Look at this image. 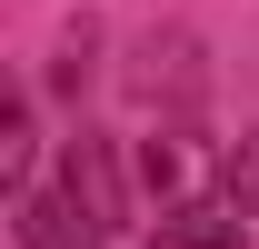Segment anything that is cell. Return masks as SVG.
<instances>
[{
  "label": "cell",
  "mask_w": 259,
  "mask_h": 249,
  "mask_svg": "<svg viewBox=\"0 0 259 249\" xmlns=\"http://www.w3.org/2000/svg\"><path fill=\"white\" fill-rule=\"evenodd\" d=\"M130 170H140V189L160 199V210H180V199H209V189H229V150H209L190 120H160L130 140Z\"/></svg>",
  "instance_id": "1"
},
{
  "label": "cell",
  "mask_w": 259,
  "mask_h": 249,
  "mask_svg": "<svg viewBox=\"0 0 259 249\" xmlns=\"http://www.w3.org/2000/svg\"><path fill=\"white\" fill-rule=\"evenodd\" d=\"M199 90H209V70H199V40L169 30V40H140V100L160 110V120H190Z\"/></svg>",
  "instance_id": "2"
},
{
  "label": "cell",
  "mask_w": 259,
  "mask_h": 249,
  "mask_svg": "<svg viewBox=\"0 0 259 249\" xmlns=\"http://www.w3.org/2000/svg\"><path fill=\"white\" fill-rule=\"evenodd\" d=\"M60 189H70V199H80L90 219H100V229H120V219H130V189H120V150H110L100 130L60 140Z\"/></svg>",
  "instance_id": "3"
},
{
  "label": "cell",
  "mask_w": 259,
  "mask_h": 249,
  "mask_svg": "<svg viewBox=\"0 0 259 249\" xmlns=\"http://www.w3.org/2000/svg\"><path fill=\"white\" fill-rule=\"evenodd\" d=\"M150 249H249V239H239V189H209V199L160 210V219H150Z\"/></svg>",
  "instance_id": "4"
},
{
  "label": "cell",
  "mask_w": 259,
  "mask_h": 249,
  "mask_svg": "<svg viewBox=\"0 0 259 249\" xmlns=\"http://www.w3.org/2000/svg\"><path fill=\"white\" fill-rule=\"evenodd\" d=\"M100 239H110V229H100L60 180H50V189H20V249H100Z\"/></svg>",
  "instance_id": "5"
},
{
  "label": "cell",
  "mask_w": 259,
  "mask_h": 249,
  "mask_svg": "<svg viewBox=\"0 0 259 249\" xmlns=\"http://www.w3.org/2000/svg\"><path fill=\"white\" fill-rule=\"evenodd\" d=\"M0 170L30 189V100H10V120H0Z\"/></svg>",
  "instance_id": "6"
},
{
  "label": "cell",
  "mask_w": 259,
  "mask_h": 249,
  "mask_svg": "<svg viewBox=\"0 0 259 249\" xmlns=\"http://www.w3.org/2000/svg\"><path fill=\"white\" fill-rule=\"evenodd\" d=\"M229 189H239V210H259V130H239V150H229Z\"/></svg>",
  "instance_id": "7"
}]
</instances>
